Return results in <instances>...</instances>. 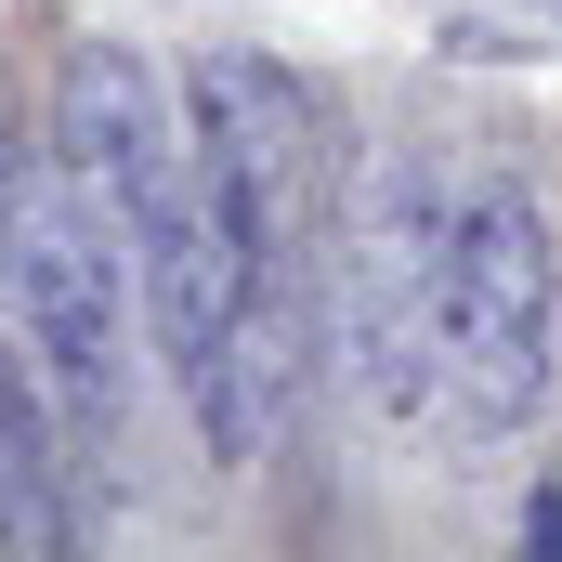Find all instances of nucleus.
Here are the masks:
<instances>
[{
	"mask_svg": "<svg viewBox=\"0 0 562 562\" xmlns=\"http://www.w3.org/2000/svg\"><path fill=\"white\" fill-rule=\"evenodd\" d=\"M66 458H79V431L53 406L26 327L0 314V550H53L66 537Z\"/></svg>",
	"mask_w": 562,
	"mask_h": 562,
	"instance_id": "6",
	"label": "nucleus"
},
{
	"mask_svg": "<svg viewBox=\"0 0 562 562\" xmlns=\"http://www.w3.org/2000/svg\"><path fill=\"white\" fill-rule=\"evenodd\" d=\"M183 119H196V183H210V236H223L236 419L262 458L301 406V353H314V92L276 53H196Z\"/></svg>",
	"mask_w": 562,
	"mask_h": 562,
	"instance_id": "2",
	"label": "nucleus"
},
{
	"mask_svg": "<svg viewBox=\"0 0 562 562\" xmlns=\"http://www.w3.org/2000/svg\"><path fill=\"white\" fill-rule=\"evenodd\" d=\"M0 314L26 327L53 406H66V431H79V458H105L119 419H132L144 288H132L119 210H105L66 157H13V196H0Z\"/></svg>",
	"mask_w": 562,
	"mask_h": 562,
	"instance_id": "4",
	"label": "nucleus"
},
{
	"mask_svg": "<svg viewBox=\"0 0 562 562\" xmlns=\"http://www.w3.org/2000/svg\"><path fill=\"white\" fill-rule=\"evenodd\" d=\"M445 223L458 170L431 144H367L327 249V340L367 431H445Z\"/></svg>",
	"mask_w": 562,
	"mask_h": 562,
	"instance_id": "3",
	"label": "nucleus"
},
{
	"mask_svg": "<svg viewBox=\"0 0 562 562\" xmlns=\"http://www.w3.org/2000/svg\"><path fill=\"white\" fill-rule=\"evenodd\" d=\"M562 380V236L524 170H458L445 223V445L537 431Z\"/></svg>",
	"mask_w": 562,
	"mask_h": 562,
	"instance_id": "5",
	"label": "nucleus"
},
{
	"mask_svg": "<svg viewBox=\"0 0 562 562\" xmlns=\"http://www.w3.org/2000/svg\"><path fill=\"white\" fill-rule=\"evenodd\" d=\"M53 157L119 210L144 288V340L183 380V406L210 431V458L249 471V419H236V314H223V236H210V183H196V119L170 105V79L132 40H66L53 66Z\"/></svg>",
	"mask_w": 562,
	"mask_h": 562,
	"instance_id": "1",
	"label": "nucleus"
}]
</instances>
